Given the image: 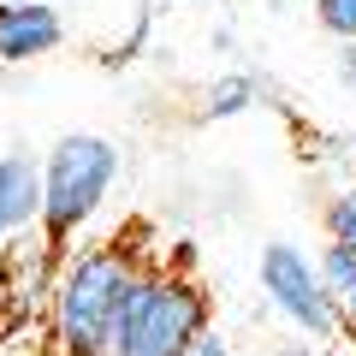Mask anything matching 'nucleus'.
I'll list each match as a JSON object with an SVG mask.
<instances>
[{
  "label": "nucleus",
  "mask_w": 356,
  "mask_h": 356,
  "mask_svg": "<svg viewBox=\"0 0 356 356\" xmlns=\"http://www.w3.org/2000/svg\"><path fill=\"white\" fill-rule=\"evenodd\" d=\"M321 285H327V303L339 315V332L356 339V255L339 250V243H327L321 250Z\"/></svg>",
  "instance_id": "obj_7"
},
{
  "label": "nucleus",
  "mask_w": 356,
  "mask_h": 356,
  "mask_svg": "<svg viewBox=\"0 0 356 356\" xmlns=\"http://www.w3.org/2000/svg\"><path fill=\"white\" fill-rule=\"evenodd\" d=\"M327 243H339V250L356 255V191H344V196L327 202Z\"/></svg>",
  "instance_id": "obj_9"
},
{
  "label": "nucleus",
  "mask_w": 356,
  "mask_h": 356,
  "mask_svg": "<svg viewBox=\"0 0 356 356\" xmlns=\"http://www.w3.org/2000/svg\"><path fill=\"white\" fill-rule=\"evenodd\" d=\"M339 83L356 95V42H339Z\"/></svg>",
  "instance_id": "obj_12"
},
{
  "label": "nucleus",
  "mask_w": 356,
  "mask_h": 356,
  "mask_svg": "<svg viewBox=\"0 0 356 356\" xmlns=\"http://www.w3.org/2000/svg\"><path fill=\"white\" fill-rule=\"evenodd\" d=\"M42 220V161L30 149L0 154V238Z\"/></svg>",
  "instance_id": "obj_6"
},
{
  "label": "nucleus",
  "mask_w": 356,
  "mask_h": 356,
  "mask_svg": "<svg viewBox=\"0 0 356 356\" xmlns=\"http://www.w3.org/2000/svg\"><path fill=\"white\" fill-rule=\"evenodd\" d=\"M267 356H327V350H315V344H280V350H267Z\"/></svg>",
  "instance_id": "obj_13"
},
{
  "label": "nucleus",
  "mask_w": 356,
  "mask_h": 356,
  "mask_svg": "<svg viewBox=\"0 0 356 356\" xmlns=\"http://www.w3.org/2000/svg\"><path fill=\"white\" fill-rule=\"evenodd\" d=\"M119 178V149L95 131H65L42 154V243L60 255L89 220L102 214L107 191Z\"/></svg>",
  "instance_id": "obj_3"
},
{
  "label": "nucleus",
  "mask_w": 356,
  "mask_h": 356,
  "mask_svg": "<svg viewBox=\"0 0 356 356\" xmlns=\"http://www.w3.org/2000/svg\"><path fill=\"white\" fill-rule=\"evenodd\" d=\"M255 273H261V291L273 303V315H285L303 339H332L339 332V315H332L327 285H321V267L297 243H267Z\"/></svg>",
  "instance_id": "obj_4"
},
{
  "label": "nucleus",
  "mask_w": 356,
  "mask_h": 356,
  "mask_svg": "<svg viewBox=\"0 0 356 356\" xmlns=\"http://www.w3.org/2000/svg\"><path fill=\"white\" fill-rule=\"evenodd\" d=\"M154 261V250H143V226H125L119 238L89 243L54 280V344L60 356H102L107 327H113L125 291L137 285V273Z\"/></svg>",
  "instance_id": "obj_1"
},
{
  "label": "nucleus",
  "mask_w": 356,
  "mask_h": 356,
  "mask_svg": "<svg viewBox=\"0 0 356 356\" xmlns=\"http://www.w3.org/2000/svg\"><path fill=\"white\" fill-rule=\"evenodd\" d=\"M178 356H226V339H220V327H214V321H208V327L196 332V339L184 344V350H178Z\"/></svg>",
  "instance_id": "obj_11"
},
{
  "label": "nucleus",
  "mask_w": 356,
  "mask_h": 356,
  "mask_svg": "<svg viewBox=\"0 0 356 356\" xmlns=\"http://www.w3.org/2000/svg\"><path fill=\"white\" fill-rule=\"evenodd\" d=\"M54 6H65V0H54Z\"/></svg>",
  "instance_id": "obj_14"
},
{
  "label": "nucleus",
  "mask_w": 356,
  "mask_h": 356,
  "mask_svg": "<svg viewBox=\"0 0 356 356\" xmlns=\"http://www.w3.org/2000/svg\"><path fill=\"white\" fill-rule=\"evenodd\" d=\"M250 107H255V77L250 72L214 77L208 95H202V119H238V113H250Z\"/></svg>",
  "instance_id": "obj_8"
},
{
  "label": "nucleus",
  "mask_w": 356,
  "mask_h": 356,
  "mask_svg": "<svg viewBox=\"0 0 356 356\" xmlns=\"http://www.w3.org/2000/svg\"><path fill=\"white\" fill-rule=\"evenodd\" d=\"M191 243L154 255L137 273V285L125 291L113 327H107L102 356H178L196 332L214 321V303H208V285L191 273Z\"/></svg>",
  "instance_id": "obj_2"
},
{
  "label": "nucleus",
  "mask_w": 356,
  "mask_h": 356,
  "mask_svg": "<svg viewBox=\"0 0 356 356\" xmlns=\"http://www.w3.org/2000/svg\"><path fill=\"white\" fill-rule=\"evenodd\" d=\"M315 24L332 42H356V0H315Z\"/></svg>",
  "instance_id": "obj_10"
},
{
  "label": "nucleus",
  "mask_w": 356,
  "mask_h": 356,
  "mask_svg": "<svg viewBox=\"0 0 356 356\" xmlns=\"http://www.w3.org/2000/svg\"><path fill=\"white\" fill-rule=\"evenodd\" d=\"M65 42V13L54 0H0V65H30Z\"/></svg>",
  "instance_id": "obj_5"
}]
</instances>
